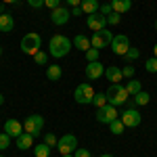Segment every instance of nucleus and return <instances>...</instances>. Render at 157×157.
<instances>
[{"label":"nucleus","mask_w":157,"mask_h":157,"mask_svg":"<svg viewBox=\"0 0 157 157\" xmlns=\"http://www.w3.org/2000/svg\"><path fill=\"white\" fill-rule=\"evenodd\" d=\"M71 46H73V42L67 36L57 34V36L50 38V42H48V55H50V57H55V59H63V57L69 55Z\"/></svg>","instance_id":"obj_1"},{"label":"nucleus","mask_w":157,"mask_h":157,"mask_svg":"<svg viewBox=\"0 0 157 157\" xmlns=\"http://www.w3.org/2000/svg\"><path fill=\"white\" fill-rule=\"evenodd\" d=\"M105 94H107V103L115 105V107H117V105H124V103L128 101V97H130L128 90H126V86H121V84H111Z\"/></svg>","instance_id":"obj_2"},{"label":"nucleus","mask_w":157,"mask_h":157,"mask_svg":"<svg viewBox=\"0 0 157 157\" xmlns=\"http://www.w3.org/2000/svg\"><path fill=\"white\" fill-rule=\"evenodd\" d=\"M40 46H42V38L36 32H29V34H25L21 38V50H23V55H32L34 57L40 50Z\"/></svg>","instance_id":"obj_3"},{"label":"nucleus","mask_w":157,"mask_h":157,"mask_svg":"<svg viewBox=\"0 0 157 157\" xmlns=\"http://www.w3.org/2000/svg\"><path fill=\"white\" fill-rule=\"evenodd\" d=\"M94 88L84 82V84H78L75 86V90H73V98H75V103H80V105H92V98H94Z\"/></svg>","instance_id":"obj_4"},{"label":"nucleus","mask_w":157,"mask_h":157,"mask_svg":"<svg viewBox=\"0 0 157 157\" xmlns=\"http://www.w3.org/2000/svg\"><path fill=\"white\" fill-rule=\"evenodd\" d=\"M42 128H44V117H42L40 113H32V115H27V117H25L23 130L27 134H32L34 138H36V136H40Z\"/></svg>","instance_id":"obj_5"},{"label":"nucleus","mask_w":157,"mask_h":157,"mask_svg":"<svg viewBox=\"0 0 157 157\" xmlns=\"http://www.w3.org/2000/svg\"><path fill=\"white\" fill-rule=\"evenodd\" d=\"M97 121L98 124H111L113 120H117L120 117V113H117V109H115V105H111V103H107V105H103V107L97 109Z\"/></svg>","instance_id":"obj_6"},{"label":"nucleus","mask_w":157,"mask_h":157,"mask_svg":"<svg viewBox=\"0 0 157 157\" xmlns=\"http://www.w3.org/2000/svg\"><path fill=\"white\" fill-rule=\"evenodd\" d=\"M75 149H78V138L73 134H63L57 143V151L61 155H73Z\"/></svg>","instance_id":"obj_7"},{"label":"nucleus","mask_w":157,"mask_h":157,"mask_svg":"<svg viewBox=\"0 0 157 157\" xmlns=\"http://www.w3.org/2000/svg\"><path fill=\"white\" fill-rule=\"evenodd\" d=\"M111 40H113V34L109 29H101V32H94L92 38H90V46L92 48H105V46H111Z\"/></svg>","instance_id":"obj_8"},{"label":"nucleus","mask_w":157,"mask_h":157,"mask_svg":"<svg viewBox=\"0 0 157 157\" xmlns=\"http://www.w3.org/2000/svg\"><path fill=\"white\" fill-rule=\"evenodd\" d=\"M111 50H113L115 55L124 57V55L130 50V38L126 36V34H117V36H113V40H111Z\"/></svg>","instance_id":"obj_9"},{"label":"nucleus","mask_w":157,"mask_h":157,"mask_svg":"<svg viewBox=\"0 0 157 157\" xmlns=\"http://www.w3.org/2000/svg\"><path fill=\"white\" fill-rule=\"evenodd\" d=\"M120 120L124 121L126 128H138L140 121H143V117H140V111H136V109H126L120 115Z\"/></svg>","instance_id":"obj_10"},{"label":"nucleus","mask_w":157,"mask_h":157,"mask_svg":"<svg viewBox=\"0 0 157 157\" xmlns=\"http://www.w3.org/2000/svg\"><path fill=\"white\" fill-rule=\"evenodd\" d=\"M69 17H71V11L65 9V6H57V9L50 11V21L55 25H65L69 21Z\"/></svg>","instance_id":"obj_11"},{"label":"nucleus","mask_w":157,"mask_h":157,"mask_svg":"<svg viewBox=\"0 0 157 157\" xmlns=\"http://www.w3.org/2000/svg\"><path fill=\"white\" fill-rule=\"evenodd\" d=\"M86 25H88L92 32H101V29H105V27H107V17H105V15H101V13L88 15V19H86Z\"/></svg>","instance_id":"obj_12"},{"label":"nucleus","mask_w":157,"mask_h":157,"mask_svg":"<svg viewBox=\"0 0 157 157\" xmlns=\"http://www.w3.org/2000/svg\"><path fill=\"white\" fill-rule=\"evenodd\" d=\"M103 75H105V65L101 61H92V63L86 65V78L88 80H98Z\"/></svg>","instance_id":"obj_13"},{"label":"nucleus","mask_w":157,"mask_h":157,"mask_svg":"<svg viewBox=\"0 0 157 157\" xmlns=\"http://www.w3.org/2000/svg\"><path fill=\"white\" fill-rule=\"evenodd\" d=\"M4 132L9 134L11 138H19V136H21L25 130H23V126H21V121H17V120H6V121H4Z\"/></svg>","instance_id":"obj_14"},{"label":"nucleus","mask_w":157,"mask_h":157,"mask_svg":"<svg viewBox=\"0 0 157 157\" xmlns=\"http://www.w3.org/2000/svg\"><path fill=\"white\" fill-rule=\"evenodd\" d=\"M13 29H15V19H13V15L0 13V32H2V34H9Z\"/></svg>","instance_id":"obj_15"},{"label":"nucleus","mask_w":157,"mask_h":157,"mask_svg":"<svg viewBox=\"0 0 157 157\" xmlns=\"http://www.w3.org/2000/svg\"><path fill=\"white\" fill-rule=\"evenodd\" d=\"M105 75H107V80L111 82V84H120L121 80H124L121 69H120V67H115V65H109L107 69H105Z\"/></svg>","instance_id":"obj_16"},{"label":"nucleus","mask_w":157,"mask_h":157,"mask_svg":"<svg viewBox=\"0 0 157 157\" xmlns=\"http://www.w3.org/2000/svg\"><path fill=\"white\" fill-rule=\"evenodd\" d=\"M111 9H113V13L124 15L132 9V0H111Z\"/></svg>","instance_id":"obj_17"},{"label":"nucleus","mask_w":157,"mask_h":157,"mask_svg":"<svg viewBox=\"0 0 157 157\" xmlns=\"http://www.w3.org/2000/svg\"><path fill=\"white\" fill-rule=\"evenodd\" d=\"M17 147H19L21 151L34 149V136H32V134H27V132H23L19 138H17Z\"/></svg>","instance_id":"obj_18"},{"label":"nucleus","mask_w":157,"mask_h":157,"mask_svg":"<svg viewBox=\"0 0 157 157\" xmlns=\"http://www.w3.org/2000/svg\"><path fill=\"white\" fill-rule=\"evenodd\" d=\"M61 75H63V69H61V65L52 63V65H48V67H46V78H48L50 82H59Z\"/></svg>","instance_id":"obj_19"},{"label":"nucleus","mask_w":157,"mask_h":157,"mask_svg":"<svg viewBox=\"0 0 157 157\" xmlns=\"http://www.w3.org/2000/svg\"><path fill=\"white\" fill-rule=\"evenodd\" d=\"M82 11L86 13V15H94V13H98V9H101V4H98V0H82Z\"/></svg>","instance_id":"obj_20"},{"label":"nucleus","mask_w":157,"mask_h":157,"mask_svg":"<svg viewBox=\"0 0 157 157\" xmlns=\"http://www.w3.org/2000/svg\"><path fill=\"white\" fill-rule=\"evenodd\" d=\"M73 46L78 50H82V52H86L88 48H92V46H90V40L86 36H82V34H78V36L73 38Z\"/></svg>","instance_id":"obj_21"},{"label":"nucleus","mask_w":157,"mask_h":157,"mask_svg":"<svg viewBox=\"0 0 157 157\" xmlns=\"http://www.w3.org/2000/svg\"><path fill=\"white\" fill-rule=\"evenodd\" d=\"M50 149H52V147H48L46 143L34 145V155H36V157H48L50 155Z\"/></svg>","instance_id":"obj_22"},{"label":"nucleus","mask_w":157,"mask_h":157,"mask_svg":"<svg viewBox=\"0 0 157 157\" xmlns=\"http://www.w3.org/2000/svg\"><path fill=\"white\" fill-rule=\"evenodd\" d=\"M126 90H128V94H130V97H136V94H138L143 88H140V82H138V80H128Z\"/></svg>","instance_id":"obj_23"},{"label":"nucleus","mask_w":157,"mask_h":157,"mask_svg":"<svg viewBox=\"0 0 157 157\" xmlns=\"http://www.w3.org/2000/svg\"><path fill=\"white\" fill-rule=\"evenodd\" d=\"M124 121L117 117V120H113L111 124H109V130H111V134H115V136H120V134H124Z\"/></svg>","instance_id":"obj_24"},{"label":"nucleus","mask_w":157,"mask_h":157,"mask_svg":"<svg viewBox=\"0 0 157 157\" xmlns=\"http://www.w3.org/2000/svg\"><path fill=\"white\" fill-rule=\"evenodd\" d=\"M134 103H136L138 107H143V105H149V103H151V94H149V92H145V90H140V92L134 97Z\"/></svg>","instance_id":"obj_25"},{"label":"nucleus","mask_w":157,"mask_h":157,"mask_svg":"<svg viewBox=\"0 0 157 157\" xmlns=\"http://www.w3.org/2000/svg\"><path fill=\"white\" fill-rule=\"evenodd\" d=\"M92 105H94V107H103V105H107V94H105V92H97V94H94V98H92Z\"/></svg>","instance_id":"obj_26"},{"label":"nucleus","mask_w":157,"mask_h":157,"mask_svg":"<svg viewBox=\"0 0 157 157\" xmlns=\"http://www.w3.org/2000/svg\"><path fill=\"white\" fill-rule=\"evenodd\" d=\"M145 69L149 73H157V57H151L145 61Z\"/></svg>","instance_id":"obj_27"},{"label":"nucleus","mask_w":157,"mask_h":157,"mask_svg":"<svg viewBox=\"0 0 157 157\" xmlns=\"http://www.w3.org/2000/svg\"><path fill=\"white\" fill-rule=\"evenodd\" d=\"M11 147V136L6 132H0V151H6Z\"/></svg>","instance_id":"obj_28"},{"label":"nucleus","mask_w":157,"mask_h":157,"mask_svg":"<svg viewBox=\"0 0 157 157\" xmlns=\"http://www.w3.org/2000/svg\"><path fill=\"white\" fill-rule=\"evenodd\" d=\"M98 52H101L98 48H88V50L84 52V55H86V61H88V63H92V61H98Z\"/></svg>","instance_id":"obj_29"},{"label":"nucleus","mask_w":157,"mask_h":157,"mask_svg":"<svg viewBox=\"0 0 157 157\" xmlns=\"http://www.w3.org/2000/svg\"><path fill=\"white\" fill-rule=\"evenodd\" d=\"M34 61H36L38 65H46V63H48V55L42 52V50H38L36 55H34Z\"/></svg>","instance_id":"obj_30"},{"label":"nucleus","mask_w":157,"mask_h":157,"mask_svg":"<svg viewBox=\"0 0 157 157\" xmlns=\"http://www.w3.org/2000/svg\"><path fill=\"white\" fill-rule=\"evenodd\" d=\"M121 21V15L120 13H111V15H107V23L109 25H117Z\"/></svg>","instance_id":"obj_31"},{"label":"nucleus","mask_w":157,"mask_h":157,"mask_svg":"<svg viewBox=\"0 0 157 157\" xmlns=\"http://www.w3.org/2000/svg\"><path fill=\"white\" fill-rule=\"evenodd\" d=\"M44 143H46L48 147H57L59 140H57V136H55L52 132H48V134H44Z\"/></svg>","instance_id":"obj_32"},{"label":"nucleus","mask_w":157,"mask_h":157,"mask_svg":"<svg viewBox=\"0 0 157 157\" xmlns=\"http://www.w3.org/2000/svg\"><path fill=\"white\" fill-rule=\"evenodd\" d=\"M124 57H126L128 61H134V59H138V57H140V52H138V48H134V46H130V50H128V52H126Z\"/></svg>","instance_id":"obj_33"},{"label":"nucleus","mask_w":157,"mask_h":157,"mask_svg":"<svg viewBox=\"0 0 157 157\" xmlns=\"http://www.w3.org/2000/svg\"><path fill=\"white\" fill-rule=\"evenodd\" d=\"M98 13H101V15H105V17H107V15H111V13H113V9H111V2H107V4H101Z\"/></svg>","instance_id":"obj_34"},{"label":"nucleus","mask_w":157,"mask_h":157,"mask_svg":"<svg viewBox=\"0 0 157 157\" xmlns=\"http://www.w3.org/2000/svg\"><path fill=\"white\" fill-rule=\"evenodd\" d=\"M73 157H92V155H90L88 149H80V147H78V149L73 151Z\"/></svg>","instance_id":"obj_35"},{"label":"nucleus","mask_w":157,"mask_h":157,"mask_svg":"<svg viewBox=\"0 0 157 157\" xmlns=\"http://www.w3.org/2000/svg\"><path fill=\"white\" fill-rule=\"evenodd\" d=\"M121 75H124V78H134V67L132 65H126V67L121 69Z\"/></svg>","instance_id":"obj_36"},{"label":"nucleus","mask_w":157,"mask_h":157,"mask_svg":"<svg viewBox=\"0 0 157 157\" xmlns=\"http://www.w3.org/2000/svg\"><path fill=\"white\" fill-rule=\"evenodd\" d=\"M44 6H48L50 11H52V9L61 6V0H44Z\"/></svg>","instance_id":"obj_37"},{"label":"nucleus","mask_w":157,"mask_h":157,"mask_svg":"<svg viewBox=\"0 0 157 157\" xmlns=\"http://www.w3.org/2000/svg\"><path fill=\"white\" fill-rule=\"evenodd\" d=\"M27 4L32 9H40V6H44V0H27Z\"/></svg>","instance_id":"obj_38"},{"label":"nucleus","mask_w":157,"mask_h":157,"mask_svg":"<svg viewBox=\"0 0 157 157\" xmlns=\"http://www.w3.org/2000/svg\"><path fill=\"white\" fill-rule=\"evenodd\" d=\"M73 17H80V15H84V11H82V6H73Z\"/></svg>","instance_id":"obj_39"},{"label":"nucleus","mask_w":157,"mask_h":157,"mask_svg":"<svg viewBox=\"0 0 157 157\" xmlns=\"http://www.w3.org/2000/svg\"><path fill=\"white\" fill-rule=\"evenodd\" d=\"M65 2H67L69 6H80V4H82V0H65Z\"/></svg>","instance_id":"obj_40"},{"label":"nucleus","mask_w":157,"mask_h":157,"mask_svg":"<svg viewBox=\"0 0 157 157\" xmlns=\"http://www.w3.org/2000/svg\"><path fill=\"white\" fill-rule=\"evenodd\" d=\"M2 2H4V4H17L19 0H2Z\"/></svg>","instance_id":"obj_41"},{"label":"nucleus","mask_w":157,"mask_h":157,"mask_svg":"<svg viewBox=\"0 0 157 157\" xmlns=\"http://www.w3.org/2000/svg\"><path fill=\"white\" fill-rule=\"evenodd\" d=\"M101 157H113V155H109V153H103V155H101Z\"/></svg>","instance_id":"obj_42"},{"label":"nucleus","mask_w":157,"mask_h":157,"mask_svg":"<svg viewBox=\"0 0 157 157\" xmlns=\"http://www.w3.org/2000/svg\"><path fill=\"white\" fill-rule=\"evenodd\" d=\"M153 52H155V57H157V44H155V46H153Z\"/></svg>","instance_id":"obj_43"},{"label":"nucleus","mask_w":157,"mask_h":157,"mask_svg":"<svg viewBox=\"0 0 157 157\" xmlns=\"http://www.w3.org/2000/svg\"><path fill=\"white\" fill-rule=\"evenodd\" d=\"M2 103H4V97H2V94H0V105H2Z\"/></svg>","instance_id":"obj_44"},{"label":"nucleus","mask_w":157,"mask_h":157,"mask_svg":"<svg viewBox=\"0 0 157 157\" xmlns=\"http://www.w3.org/2000/svg\"><path fill=\"white\" fill-rule=\"evenodd\" d=\"M61 157H73V155H61Z\"/></svg>","instance_id":"obj_45"},{"label":"nucleus","mask_w":157,"mask_h":157,"mask_svg":"<svg viewBox=\"0 0 157 157\" xmlns=\"http://www.w3.org/2000/svg\"><path fill=\"white\" fill-rule=\"evenodd\" d=\"M155 29H157V19H155Z\"/></svg>","instance_id":"obj_46"},{"label":"nucleus","mask_w":157,"mask_h":157,"mask_svg":"<svg viewBox=\"0 0 157 157\" xmlns=\"http://www.w3.org/2000/svg\"><path fill=\"white\" fill-rule=\"evenodd\" d=\"M0 55H2V48H0Z\"/></svg>","instance_id":"obj_47"},{"label":"nucleus","mask_w":157,"mask_h":157,"mask_svg":"<svg viewBox=\"0 0 157 157\" xmlns=\"http://www.w3.org/2000/svg\"><path fill=\"white\" fill-rule=\"evenodd\" d=\"M0 157H4V155H0Z\"/></svg>","instance_id":"obj_48"}]
</instances>
